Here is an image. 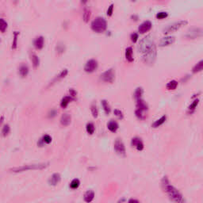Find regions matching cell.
<instances>
[{
    "instance_id": "13",
    "label": "cell",
    "mask_w": 203,
    "mask_h": 203,
    "mask_svg": "<svg viewBox=\"0 0 203 203\" xmlns=\"http://www.w3.org/2000/svg\"><path fill=\"white\" fill-rule=\"evenodd\" d=\"M175 37L172 36H167L165 37H163L159 43V46H160V47L168 46V45L173 44L175 42Z\"/></svg>"
},
{
    "instance_id": "4",
    "label": "cell",
    "mask_w": 203,
    "mask_h": 203,
    "mask_svg": "<svg viewBox=\"0 0 203 203\" xmlns=\"http://www.w3.org/2000/svg\"><path fill=\"white\" fill-rule=\"evenodd\" d=\"M107 23L104 18L98 17L91 23V29L96 33H103L106 29Z\"/></svg>"
},
{
    "instance_id": "33",
    "label": "cell",
    "mask_w": 203,
    "mask_h": 203,
    "mask_svg": "<svg viewBox=\"0 0 203 203\" xmlns=\"http://www.w3.org/2000/svg\"><path fill=\"white\" fill-rule=\"evenodd\" d=\"M91 113H92V115H93V117L94 118H98V108H97V106H96V104H94V103H93L91 105Z\"/></svg>"
},
{
    "instance_id": "32",
    "label": "cell",
    "mask_w": 203,
    "mask_h": 203,
    "mask_svg": "<svg viewBox=\"0 0 203 203\" xmlns=\"http://www.w3.org/2000/svg\"><path fill=\"white\" fill-rule=\"evenodd\" d=\"M7 28V22L6 21L3 19V18H1L0 19V30L2 33H4L6 31V29Z\"/></svg>"
},
{
    "instance_id": "24",
    "label": "cell",
    "mask_w": 203,
    "mask_h": 203,
    "mask_svg": "<svg viewBox=\"0 0 203 203\" xmlns=\"http://www.w3.org/2000/svg\"><path fill=\"white\" fill-rule=\"evenodd\" d=\"M125 58L129 62H133V48L128 47L125 49Z\"/></svg>"
},
{
    "instance_id": "16",
    "label": "cell",
    "mask_w": 203,
    "mask_h": 203,
    "mask_svg": "<svg viewBox=\"0 0 203 203\" xmlns=\"http://www.w3.org/2000/svg\"><path fill=\"white\" fill-rule=\"evenodd\" d=\"M44 43H45L44 37L42 36H40L36 37V39L34 40V45L37 49H41L44 47Z\"/></svg>"
},
{
    "instance_id": "31",
    "label": "cell",
    "mask_w": 203,
    "mask_h": 203,
    "mask_svg": "<svg viewBox=\"0 0 203 203\" xmlns=\"http://www.w3.org/2000/svg\"><path fill=\"white\" fill-rule=\"evenodd\" d=\"M86 129H87V132L90 135H92V134L94 133V130H95V128H94V125L93 123H87V126H86Z\"/></svg>"
},
{
    "instance_id": "11",
    "label": "cell",
    "mask_w": 203,
    "mask_h": 203,
    "mask_svg": "<svg viewBox=\"0 0 203 203\" xmlns=\"http://www.w3.org/2000/svg\"><path fill=\"white\" fill-rule=\"evenodd\" d=\"M152 22L150 21H145L138 27V32L140 34H145V33H147V32H148L150 29H152Z\"/></svg>"
},
{
    "instance_id": "19",
    "label": "cell",
    "mask_w": 203,
    "mask_h": 203,
    "mask_svg": "<svg viewBox=\"0 0 203 203\" xmlns=\"http://www.w3.org/2000/svg\"><path fill=\"white\" fill-rule=\"evenodd\" d=\"M199 98H195V99L192 102L191 104L188 106V114H193V113L195 111V109H196L197 106L199 105Z\"/></svg>"
},
{
    "instance_id": "35",
    "label": "cell",
    "mask_w": 203,
    "mask_h": 203,
    "mask_svg": "<svg viewBox=\"0 0 203 203\" xmlns=\"http://www.w3.org/2000/svg\"><path fill=\"white\" fill-rule=\"evenodd\" d=\"M167 16H168V13H167V12L161 11L156 13V17L157 19H163V18H167Z\"/></svg>"
},
{
    "instance_id": "21",
    "label": "cell",
    "mask_w": 203,
    "mask_h": 203,
    "mask_svg": "<svg viewBox=\"0 0 203 203\" xmlns=\"http://www.w3.org/2000/svg\"><path fill=\"white\" fill-rule=\"evenodd\" d=\"M28 73H29V67H28L26 64H22L19 67V74H20V76L22 77H25L28 75Z\"/></svg>"
},
{
    "instance_id": "18",
    "label": "cell",
    "mask_w": 203,
    "mask_h": 203,
    "mask_svg": "<svg viewBox=\"0 0 203 203\" xmlns=\"http://www.w3.org/2000/svg\"><path fill=\"white\" fill-rule=\"evenodd\" d=\"M107 127L109 131L112 132V133H115V132H117V130H118L119 125L117 121H115L114 120H110L109 122L108 123Z\"/></svg>"
},
{
    "instance_id": "39",
    "label": "cell",
    "mask_w": 203,
    "mask_h": 203,
    "mask_svg": "<svg viewBox=\"0 0 203 203\" xmlns=\"http://www.w3.org/2000/svg\"><path fill=\"white\" fill-rule=\"evenodd\" d=\"M64 45H63V44H60V43H59L58 45H56V51H57V52H59V53H62V52H64Z\"/></svg>"
},
{
    "instance_id": "12",
    "label": "cell",
    "mask_w": 203,
    "mask_h": 203,
    "mask_svg": "<svg viewBox=\"0 0 203 203\" xmlns=\"http://www.w3.org/2000/svg\"><path fill=\"white\" fill-rule=\"evenodd\" d=\"M131 145L132 147L136 148V149L138 151H142L144 149L143 141L140 137H137V136H135L132 139Z\"/></svg>"
},
{
    "instance_id": "38",
    "label": "cell",
    "mask_w": 203,
    "mask_h": 203,
    "mask_svg": "<svg viewBox=\"0 0 203 203\" xmlns=\"http://www.w3.org/2000/svg\"><path fill=\"white\" fill-rule=\"evenodd\" d=\"M40 140L42 141L43 143L45 144H50L52 142V137L49 135H45Z\"/></svg>"
},
{
    "instance_id": "15",
    "label": "cell",
    "mask_w": 203,
    "mask_h": 203,
    "mask_svg": "<svg viewBox=\"0 0 203 203\" xmlns=\"http://www.w3.org/2000/svg\"><path fill=\"white\" fill-rule=\"evenodd\" d=\"M60 179H61V178H60V174H58V173H55V174L52 175L50 177V179H49V183L52 186H56L60 182Z\"/></svg>"
},
{
    "instance_id": "27",
    "label": "cell",
    "mask_w": 203,
    "mask_h": 203,
    "mask_svg": "<svg viewBox=\"0 0 203 203\" xmlns=\"http://www.w3.org/2000/svg\"><path fill=\"white\" fill-rule=\"evenodd\" d=\"M178 87V82L176 80H172L168 82L166 85L167 90H175L176 89V87Z\"/></svg>"
},
{
    "instance_id": "26",
    "label": "cell",
    "mask_w": 203,
    "mask_h": 203,
    "mask_svg": "<svg viewBox=\"0 0 203 203\" xmlns=\"http://www.w3.org/2000/svg\"><path fill=\"white\" fill-rule=\"evenodd\" d=\"M102 105H103V109H104V111H105V114L106 115H109V113H110V106H109V103L106 100H103L102 101Z\"/></svg>"
},
{
    "instance_id": "8",
    "label": "cell",
    "mask_w": 203,
    "mask_h": 203,
    "mask_svg": "<svg viewBox=\"0 0 203 203\" xmlns=\"http://www.w3.org/2000/svg\"><path fill=\"white\" fill-rule=\"evenodd\" d=\"M98 61L96 60H94V59L89 60L86 63V64L84 66L85 72H87V73L94 72L98 68Z\"/></svg>"
},
{
    "instance_id": "23",
    "label": "cell",
    "mask_w": 203,
    "mask_h": 203,
    "mask_svg": "<svg viewBox=\"0 0 203 203\" xmlns=\"http://www.w3.org/2000/svg\"><path fill=\"white\" fill-rule=\"evenodd\" d=\"M72 99H73V98H72L71 96H65V97H64V98H62V100L60 102V106H61L63 109H64V108L67 107V105H68V103H69Z\"/></svg>"
},
{
    "instance_id": "17",
    "label": "cell",
    "mask_w": 203,
    "mask_h": 203,
    "mask_svg": "<svg viewBox=\"0 0 203 203\" xmlns=\"http://www.w3.org/2000/svg\"><path fill=\"white\" fill-rule=\"evenodd\" d=\"M94 198V192L91 190H87V191L84 194V195H83V199H84V201L87 203L91 202L93 201Z\"/></svg>"
},
{
    "instance_id": "1",
    "label": "cell",
    "mask_w": 203,
    "mask_h": 203,
    "mask_svg": "<svg viewBox=\"0 0 203 203\" xmlns=\"http://www.w3.org/2000/svg\"><path fill=\"white\" fill-rule=\"evenodd\" d=\"M139 52L146 64L152 65L156 58V46L151 35H148L140 41L138 45Z\"/></svg>"
},
{
    "instance_id": "29",
    "label": "cell",
    "mask_w": 203,
    "mask_h": 203,
    "mask_svg": "<svg viewBox=\"0 0 203 203\" xmlns=\"http://www.w3.org/2000/svg\"><path fill=\"white\" fill-rule=\"evenodd\" d=\"M79 185H80L79 180L78 179H74L70 183V188L72 189V190H76L79 187Z\"/></svg>"
},
{
    "instance_id": "42",
    "label": "cell",
    "mask_w": 203,
    "mask_h": 203,
    "mask_svg": "<svg viewBox=\"0 0 203 203\" xmlns=\"http://www.w3.org/2000/svg\"><path fill=\"white\" fill-rule=\"evenodd\" d=\"M69 93H70V96L72 97L73 99H75V98H76V95H77V92L75 91L74 89H70L69 90Z\"/></svg>"
},
{
    "instance_id": "40",
    "label": "cell",
    "mask_w": 203,
    "mask_h": 203,
    "mask_svg": "<svg viewBox=\"0 0 203 203\" xmlns=\"http://www.w3.org/2000/svg\"><path fill=\"white\" fill-rule=\"evenodd\" d=\"M114 114H115L119 119H123V118H124V116H123V113L121 111L120 109H114Z\"/></svg>"
},
{
    "instance_id": "37",
    "label": "cell",
    "mask_w": 203,
    "mask_h": 203,
    "mask_svg": "<svg viewBox=\"0 0 203 203\" xmlns=\"http://www.w3.org/2000/svg\"><path fill=\"white\" fill-rule=\"evenodd\" d=\"M67 73H68V71H67V69H64L62 71V72H60V73L59 74L58 76H57V77H56V79L59 80V79H60L64 78L65 76H66L67 75ZM56 79H55V80H56ZM55 80H54V81H55Z\"/></svg>"
},
{
    "instance_id": "34",
    "label": "cell",
    "mask_w": 203,
    "mask_h": 203,
    "mask_svg": "<svg viewBox=\"0 0 203 203\" xmlns=\"http://www.w3.org/2000/svg\"><path fill=\"white\" fill-rule=\"evenodd\" d=\"M32 61H33V64H34V67H38L39 63H40V60H39L37 55H35V54L32 55Z\"/></svg>"
},
{
    "instance_id": "25",
    "label": "cell",
    "mask_w": 203,
    "mask_h": 203,
    "mask_svg": "<svg viewBox=\"0 0 203 203\" xmlns=\"http://www.w3.org/2000/svg\"><path fill=\"white\" fill-rule=\"evenodd\" d=\"M144 93V90L142 87H137L134 92V98H135V100L137 101L139 99H141V96Z\"/></svg>"
},
{
    "instance_id": "7",
    "label": "cell",
    "mask_w": 203,
    "mask_h": 203,
    "mask_svg": "<svg viewBox=\"0 0 203 203\" xmlns=\"http://www.w3.org/2000/svg\"><path fill=\"white\" fill-rule=\"evenodd\" d=\"M101 79L106 83H114L115 79V71L114 68H109L101 75Z\"/></svg>"
},
{
    "instance_id": "2",
    "label": "cell",
    "mask_w": 203,
    "mask_h": 203,
    "mask_svg": "<svg viewBox=\"0 0 203 203\" xmlns=\"http://www.w3.org/2000/svg\"><path fill=\"white\" fill-rule=\"evenodd\" d=\"M162 187L171 201L174 203H186V200L183 194H181L179 190H177L175 187L170 184L167 177H163L162 180Z\"/></svg>"
},
{
    "instance_id": "28",
    "label": "cell",
    "mask_w": 203,
    "mask_h": 203,
    "mask_svg": "<svg viewBox=\"0 0 203 203\" xmlns=\"http://www.w3.org/2000/svg\"><path fill=\"white\" fill-rule=\"evenodd\" d=\"M91 10L88 9V8H85L84 10H83V20H84L85 22H87L89 21L90 18H91Z\"/></svg>"
},
{
    "instance_id": "10",
    "label": "cell",
    "mask_w": 203,
    "mask_h": 203,
    "mask_svg": "<svg viewBox=\"0 0 203 203\" xmlns=\"http://www.w3.org/2000/svg\"><path fill=\"white\" fill-rule=\"evenodd\" d=\"M114 150L118 154L121 156H125V148L121 139L118 138L114 142Z\"/></svg>"
},
{
    "instance_id": "30",
    "label": "cell",
    "mask_w": 203,
    "mask_h": 203,
    "mask_svg": "<svg viewBox=\"0 0 203 203\" xmlns=\"http://www.w3.org/2000/svg\"><path fill=\"white\" fill-rule=\"evenodd\" d=\"M19 35V32L18 31H14L13 33V43H12V49H15L17 48V45H18V37Z\"/></svg>"
},
{
    "instance_id": "45",
    "label": "cell",
    "mask_w": 203,
    "mask_h": 203,
    "mask_svg": "<svg viewBox=\"0 0 203 203\" xmlns=\"http://www.w3.org/2000/svg\"><path fill=\"white\" fill-rule=\"evenodd\" d=\"M128 203H140V202H139L138 200H136V199H130V200H129Z\"/></svg>"
},
{
    "instance_id": "20",
    "label": "cell",
    "mask_w": 203,
    "mask_h": 203,
    "mask_svg": "<svg viewBox=\"0 0 203 203\" xmlns=\"http://www.w3.org/2000/svg\"><path fill=\"white\" fill-rule=\"evenodd\" d=\"M202 71H203V60L199 61L194 65V67L192 68V73L195 74L202 72Z\"/></svg>"
},
{
    "instance_id": "47",
    "label": "cell",
    "mask_w": 203,
    "mask_h": 203,
    "mask_svg": "<svg viewBox=\"0 0 203 203\" xmlns=\"http://www.w3.org/2000/svg\"><path fill=\"white\" fill-rule=\"evenodd\" d=\"M1 122H3V117L2 116V118H1Z\"/></svg>"
},
{
    "instance_id": "43",
    "label": "cell",
    "mask_w": 203,
    "mask_h": 203,
    "mask_svg": "<svg viewBox=\"0 0 203 203\" xmlns=\"http://www.w3.org/2000/svg\"><path fill=\"white\" fill-rule=\"evenodd\" d=\"M113 10H114V4H111L107 10V15L111 16L113 14Z\"/></svg>"
},
{
    "instance_id": "14",
    "label": "cell",
    "mask_w": 203,
    "mask_h": 203,
    "mask_svg": "<svg viewBox=\"0 0 203 203\" xmlns=\"http://www.w3.org/2000/svg\"><path fill=\"white\" fill-rule=\"evenodd\" d=\"M71 121H72V118H71L70 114H64L60 118V123L64 126H67L71 124Z\"/></svg>"
},
{
    "instance_id": "6",
    "label": "cell",
    "mask_w": 203,
    "mask_h": 203,
    "mask_svg": "<svg viewBox=\"0 0 203 203\" xmlns=\"http://www.w3.org/2000/svg\"><path fill=\"white\" fill-rule=\"evenodd\" d=\"M188 22L186 20H182L179 21V22H175L172 23V24L169 25L168 26H167L165 29H163V34H167L169 33H172V32H175L179 29L180 28H182L183 26L186 25L187 24Z\"/></svg>"
},
{
    "instance_id": "9",
    "label": "cell",
    "mask_w": 203,
    "mask_h": 203,
    "mask_svg": "<svg viewBox=\"0 0 203 203\" xmlns=\"http://www.w3.org/2000/svg\"><path fill=\"white\" fill-rule=\"evenodd\" d=\"M203 35V29L200 28H193L190 29L187 32V34H186V37L188 39H195L197 37H199Z\"/></svg>"
},
{
    "instance_id": "44",
    "label": "cell",
    "mask_w": 203,
    "mask_h": 203,
    "mask_svg": "<svg viewBox=\"0 0 203 203\" xmlns=\"http://www.w3.org/2000/svg\"><path fill=\"white\" fill-rule=\"evenodd\" d=\"M56 110H51V112H49V118H53V117L56 116Z\"/></svg>"
},
{
    "instance_id": "3",
    "label": "cell",
    "mask_w": 203,
    "mask_h": 203,
    "mask_svg": "<svg viewBox=\"0 0 203 203\" xmlns=\"http://www.w3.org/2000/svg\"><path fill=\"white\" fill-rule=\"evenodd\" d=\"M49 163H37V164H29V165H24L22 167H13L10 170L12 172H22L25 171H28V170H42L44 168H46L49 167Z\"/></svg>"
},
{
    "instance_id": "36",
    "label": "cell",
    "mask_w": 203,
    "mask_h": 203,
    "mask_svg": "<svg viewBox=\"0 0 203 203\" xmlns=\"http://www.w3.org/2000/svg\"><path fill=\"white\" fill-rule=\"evenodd\" d=\"M10 130V129L9 125H5L4 126L2 127V136H7V135L9 134Z\"/></svg>"
},
{
    "instance_id": "41",
    "label": "cell",
    "mask_w": 203,
    "mask_h": 203,
    "mask_svg": "<svg viewBox=\"0 0 203 203\" xmlns=\"http://www.w3.org/2000/svg\"><path fill=\"white\" fill-rule=\"evenodd\" d=\"M138 38H139L138 34H136V33L132 34L131 36H130V39H131V40L133 43H136V41H137V40H138Z\"/></svg>"
},
{
    "instance_id": "5",
    "label": "cell",
    "mask_w": 203,
    "mask_h": 203,
    "mask_svg": "<svg viewBox=\"0 0 203 203\" xmlns=\"http://www.w3.org/2000/svg\"><path fill=\"white\" fill-rule=\"evenodd\" d=\"M136 110H135V114H136V116L137 118L140 119V120H143L145 118V115L144 114V113L148 111V106L147 103H145L142 98L136 101Z\"/></svg>"
},
{
    "instance_id": "46",
    "label": "cell",
    "mask_w": 203,
    "mask_h": 203,
    "mask_svg": "<svg viewBox=\"0 0 203 203\" xmlns=\"http://www.w3.org/2000/svg\"><path fill=\"white\" fill-rule=\"evenodd\" d=\"M131 18H132V20H134V21H137L139 19L138 16L135 15V14H134V15H132Z\"/></svg>"
},
{
    "instance_id": "22",
    "label": "cell",
    "mask_w": 203,
    "mask_h": 203,
    "mask_svg": "<svg viewBox=\"0 0 203 203\" xmlns=\"http://www.w3.org/2000/svg\"><path fill=\"white\" fill-rule=\"evenodd\" d=\"M166 120H167V116L166 115H163V116H162L160 119H158V120H156V121H155L153 124L152 125V128H158L160 127V125H162L163 124V123L165 122Z\"/></svg>"
}]
</instances>
